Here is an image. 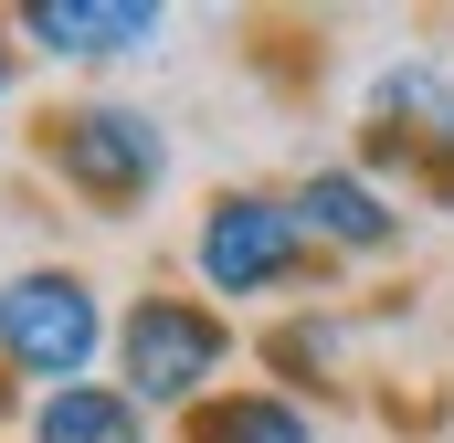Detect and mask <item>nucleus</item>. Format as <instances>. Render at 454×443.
<instances>
[{"instance_id": "f257e3e1", "label": "nucleus", "mask_w": 454, "mask_h": 443, "mask_svg": "<svg viewBox=\"0 0 454 443\" xmlns=\"http://www.w3.org/2000/svg\"><path fill=\"white\" fill-rule=\"evenodd\" d=\"M96 338H106V307H96V285H85V275L32 264V275H11V285H0V359H11V369H32L43 391H74V369L96 359Z\"/></svg>"}, {"instance_id": "f03ea898", "label": "nucleus", "mask_w": 454, "mask_h": 443, "mask_svg": "<svg viewBox=\"0 0 454 443\" xmlns=\"http://www.w3.org/2000/svg\"><path fill=\"white\" fill-rule=\"evenodd\" d=\"M43 159H53L96 212H127V201L159 190L169 137H159V116H148V106H64V127L43 137Z\"/></svg>"}, {"instance_id": "7ed1b4c3", "label": "nucleus", "mask_w": 454, "mask_h": 443, "mask_svg": "<svg viewBox=\"0 0 454 443\" xmlns=\"http://www.w3.org/2000/svg\"><path fill=\"white\" fill-rule=\"evenodd\" d=\"M201 285H223V296H275V285H296V264H307V222L296 201H254V190H232L212 201L201 222Z\"/></svg>"}, {"instance_id": "20e7f679", "label": "nucleus", "mask_w": 454, "mask_h": 443, "mask_svg": "<svg viewBox=\"0 0 454 443\" xmlns=\"http://www.w3.org/2000/svg\"><path fill=\"white\" fill-rule=\"evenodd\" d=\"M116 348H127V401H191L212 369H223V317L212 307H180V296H137L127 307V328H116Z\"/></svg>"}, {"instance_id": "39448f33", "label": "nucleus", "mask_w": 454, "mask_h": 443, "mask_svg": "<svg viewBox=\"0 0 454 443\" xmlns=\"http://www.w3.org/2000/svg\"><path fill=\"white\" fill-rule=\"evenodd\" d=\"M21 32H32L43 53L106 64V53H148V43H159V11H148V0H32Z\"/></svg>"}, {"instance_id": "423d86ee", "label": "nucleus", "mask_w": 454, "mask_h": 443, "mask_svg": "<svg viewBox=\"0 0 454 443\" xmlns=\"http://www.w3.org/2000/svg\"><path fill=\"white\" fill-rule=\"evenodd\" d=\"M296 222H307L317 243H348V253H380V243L402 232V212H391L359 169H317V180L296 190Z\"/></svg>"}, {"instance_id": "0eeeda50", "label": "nucleus", "mask_w": 454, "mask_h": 443, "mask_svg": "<svg viewBox=\"0 0 454 443\" xmlns=\"http://www.w3.org/2000/svg\"><path fill=\"white\" fill-rule=\"evenodd\" d=\"M32 443H137V401H127V391H96V380H74V391H43Z\"/></svg>"}, {"instance_id": "6e6552de", "label": "nucleus", "mask_w": 454, "mask_h": 443, "mask_svg": "<svg viewBox=\"0 0 454 443\" xmlns=\"http://www.w3.org/2000/svg\"><path fill=\"white\" fill-rule=\"evenodd\" d=\"M191 443H317V433H307L296 401H264V391H254V401H212Z\"/></svg>"}]
</instances>
